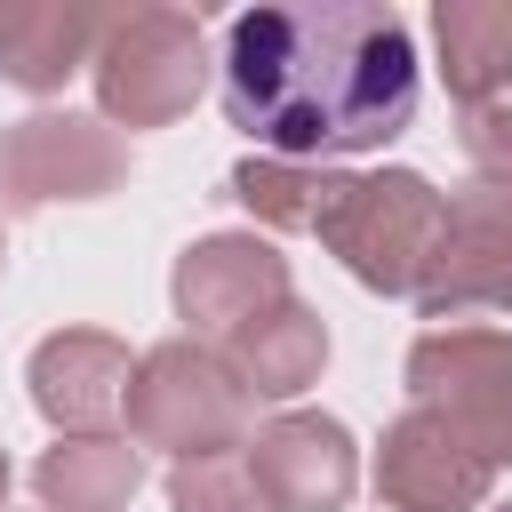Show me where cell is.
I'll return each mask as SVG.
<instances>
[{"instance_id":"cell-1","label":"cell","mask_w":512,"mask_h":512,"mask_svg":"<svg viewBox=\"0 0 512 512\" xmlns=\"http://www.w3.org/2000/svg\"><path fill=\"white\" fill-rule=\"evenodd\" d=\"M224 120L272 160L384 152L416 120V40L384 0H264L224 32Z\"/></svg>"},{"instance_id":"cell-11","label":"cell","mask_w":512,"mask_h":512,"mask_svg":"<svg viewBox=\"0 0 512 512\" xmlns=\"http://www.w3.org/2000/svg\"><path fill=\"white\" fill-rule=\"evenodd\" d=\"M128 344L104 336V328H56L32 344L24 360V384H32V408L56 424V440H80V432H104L128 400Z\"/></svg>"},{"instance_id":"cell-18","label":"cell","mask_w":512,"mask_h":512,"mask_svg":"<svg viewBox=\"0 0 512 512\" xmlns=\"http://www.w3.org/2000/svg\"><path fill=\"white\" fill-rule=\"evenodd\" d=\"M456 144H464V160L480 168V184H504V192H512V88H496V96L464 104Z\"/></svg>"},{"instance_id":"cell-15","label":"cell","mask_w":512,"mask_h":512,"mask_svg":"<svg viewBox=\"0 0 512 512\" xmlns=\"http://www.w3.org/2000/svg\"><path fill=\"white\" fill-rule=\"evenodd\" d=\"M432 48L456 104L512 88V0H432Z\"/></svg>"},{"instance_id":"cell-5","label":"cell","mask_w":512,"mask_h":512,"mask_svg":"<svg viewBox=\"0 0 512 512\" xmlns=\"http://www.w3.org/2000/svg\"><path fill=\"white\" fill-rule=\"evenodd\" d=\"M408 400L440 416L496 472L512 464V336L504 328H424L408 344Z\"/></svg>"},{"instance_id":"cell-21","label":"cell","mask_w":512,"mask_h":512,"mask_svg":"<svg viewBox=\"0 0 512 512\" xmlns=\"http://www.w3.org/2000/svg\"><path fill=\"white\" fill-rule=\"evenodd\" d=\"M0 264H8V248H0Z\"/></svg>"},{"instance_id":"cell-19","label":"cell","mask_w":512,"mask_h":512,"mask_svg":"<svg viewBox=\"0 0 512 512\" xmlns=\"http://www.w3.org/2000/svg\"><path fill=\"white\" fill-rule=\"evenodd\" d=\"M0 504H8V448H0Z\"/></svg>"},{"instance_id":"cell-12","label":"cell","mask_w":512,"mask_h":512,"mask_svg":"<svg viewBox=\"0 0 512 512\" xmlns=\"http://www.w3.org/2000/svg\"><path fill=\"white\" fill-rule=\"evenodd\" d=\"M104 40L96 8H64V0H8L0 8V80L24 96H56L72 72H88Z\"/></svg>"},{"instance_id":"cell-8","label":"cell","mask_w":512,"mask_h":512,"mask_svg":"<svg viewBox=\"0 0 512 512\" xmlns=\"http://www.w3.org/2000/svg\"><path fill=\"white\" fill-rule=\"evenodd\" d=\"M168 296H176V320L192 336H240L248 320L288 304V256L256 232H208L176 256Z\"/></svg>"},{"instance_id":"cell-9","label":"cell","mask_w":512,"mask_h":512,"mask_svg":"<svg viewBox=\"0 0 512 512\" xmlns=\"http://www.w3.org/2000/svg\"><path fill=\"white\" fill-rule=\"evenodd\" d=\"M496 488V464L480 448H464L440 416L408 408L384 424L376 440V496L392 512H480Z\"/></svg>"},{"instance_id":"cell-4","label":"cell","mask_w":512,"mask_h":512,"mask_svg":"<svg viewBox=\"0 0 512 512\" xmlns=\"http://www.w3.org/2000/svg\"><path fill=\"white\" fill-rule=\"evenodd\" d=\"M440 192H432V176H416V168H344V192H336V208L320 216V248L360 280V288H376V296H416V280H424V256H432V240H440Z\"/></svg>"},{"instance_id":"cell-6","label":"cell","mask_w":512,"mask_h":512,"mask_svg":"<svg viewBox=\"0 0 512 512\" xmlns=\"http://www.w3.org/2000/svg\"><path fill=\"white\" fill-rule=\"evenodd\" d=\"M128 184V136L104 112H24L0 128V208L32 216L56 200H104Z\"/></svg>"},{"instance_id":"cell-7","label":"cell","mask_w":512,"mask_h":512,"mask_svg":"<svg viewBox=\"0 0 512 512\" xmlns=\"http://www.w3.org/2000/svg\"><path fill=\"white\" fill-rule=\"evenodd\" d=\"M416 304L440 328H456L472 312H512V192L504 184L472 176L464 192H448L440 240H432L424 280H416Z\"/></svg>"},{"instance_id":"cell-20","label":"cell","mask_w":512,"mask_h":512,"mask_svg":"<svg viewBox=\"0 0 512 512\" xmlns=\"http://www.w3.org/2000/svg\"><path fill=\"white\" fill-rule=\"evenodd\" d=\"M488 512H512V504H488Z\"/></svg>"},{"instance_id":"cell-14","label":"cell","mask_w":512,"mask_h":512,"mask_svg":"<svg viewBox=\"0 0 512 512\" xmlns=\"http://www.w3.org/2000/svg\"><path fill=\"white\" fill-rule=\"evenodd\" d=\"M32 488H40V512H120L144 488V448L136 440H112V432L56 440L32 464Z\"/></svg>"},{"instance_id":"cell-10","label":"cell","mask_w":512,"mask_h":512,"mask_svg":"<svg viewBox=\"0 0 512 512\" xmlns=\"http://www.w3.org/2000/svg\"><path fill=\"white\" fill-rule=\"evenodd\" d=\"M248 472H256L272 512H344L360 488V448L336 416L288 408L248 440Z\"/></svg>"},{"instance_id":"cell-16","label":"cell","mask_w":512,"mask_h":512,"mask_svg":"<svg viewBox=\"0 0 512 512\" xmlns=\"http://www.w3.org/2000/svg\"><path fill=\"white\" fill-rule=\"evenodd\" d=\"M336 192H344V168H320V160H272L264 152V160L232 168V200L272 232H320Z\"/></svg>"},{"instance_id":"cell-2","label":"cell","mask_w":512,"mask_h":512,"mask_svg":"<svg viewBox=\"0 0 512 512\" xmlns=\"http://www.w3.org/2000/svg\"><path fill=\"white\" fill-rule=\"evenodd\" d=\"M120 416H128V440L136 448H160L176 464L232 456L248 440V392L224 368V352H208L200 336H168V344L136 352V376H128Z\"/></svg>"},{"instance_id":"cell-13","label":"cell","mask_w":512,"mask_h":512,"mask_svg":"<svg viewBox=\"0 0 512 512\" xmlns=\"http://www.w3.org/2000/svg\"><path fill=\"white\" fill-rule=\"evenodd\" d=\"M224 368L240 376L248 400H296L304 384H320L328 368V320L312 304H272L264 320H248L240 336H224Z\"/></svg>"},{"instance_id":"cell-17","label":"cell","mask_w":512,"mask_h":512,"mask_svg":"<svg viewBox=\"0 0 512 512\" xmlns=\"http://www.w3.org/2000/svg\"><path fill=\"white\" fill-rule=\"evenodd\" d=\"M168 512H272V504L240 456H200L168 472Z\"/></svg>"},{"instance_id":"cell-3","label":"cell","mask_w":512,"mask_h":512,"mask_svg":"<svg viewBox=\"0 0 512 512\" xmlns=\"http://www.w3.org/2000/svg\"><path fill=\"white\" fill-rule=\"evenodd\" d=\"M96 112L112 128H168L208 88V32L192 8H120L88 56Z\"/></svg>"}]
</instances>
